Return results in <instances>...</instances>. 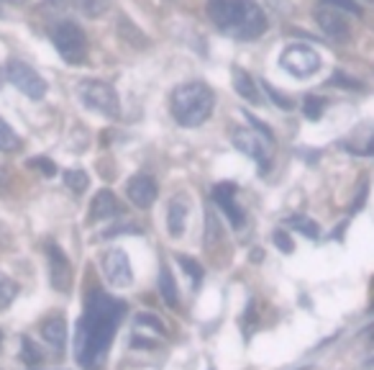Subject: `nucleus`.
Listing matches in <instances>:
<instances>
[{"label":"nucleus","instance_id":"32","mask_svg":"<svg viewBox=\"0 0 374 370\" xmlns=\"http://www.w3.org/2000/svg\"><path fill=\"white\" fill-rule=\"evenodd\" d=\"M83 3V11L88 15H100L108 11V0H80Z\"/></svg>","mask_w":374,"mask_h":370},{"label":"nucleus","instance_id":"43","mask_svg":"<svg viewBox=\"0 0 374 370\" xmlns=\"http://www.w3.org/2000/svg\"><path fill=\"white\" fill-rule=\"evenodd\" d=\"M369 365H374V357H372V360H369Z\"/></svg>","mask_w":374,"mask_h":370},{"label":"nucleus","instance_id":"27","mask_svg":"<svg viewBox=\"0 0 374 370\" xmlns=\"http://www.w3.org/2000/svg\"><path fill=\"white\" fill-rule=\"evenodd\" d=\"M21 345H23V350H21L23 363H26V365H39V363H41V352L34 348V342H31L29 337H23Z\"/></svg>","mask_w":374,"mask_h":370},{"label":"nucleus","instance_id":"16","mask_svg":"<svg viewBox=\"0 0 374 370\" xmlns=\"http://www.w3.org/2000/svg\"><path fill=\"white\" fill-rule=\"evenodd\" d=\"M231 75H233V88H236V93H239L241 98L249 100V103H262V93H259V88H256V83L251 80V75H249L247 70L233 67Z\"/></svg>","mask_w":374,"mask_h":370},{"label":"nucleus","instance_id":"33","mask_svg":"<svg viewBox=\"0 0 374 370\" xmlns=\"http://www.w3.org/2000/svg\"><path fill=\"white\" fill-rule=\"evenodd\" d=\"M29 165L36 167V170H41L46 178H54V175H57V167H54V162H52V159H46V157H34Z\"/></svg>","mask_w":374,"mask_h":370},{"label":"nucleus","instance_id":"35","mask_svg":"<svg viewBox=\"0 0 374 370\" xmlns=\"http://www.w3.org/2000/svg\"><path fill=\"white\" fill-rule=\"evenodd\" d=\"M241 326L247 329V332H251L256 326V303L254 301H249V306H247V314L241 317Z\"/></svg>","mask_w":374,"mask_h":370},{"label":"nucleus","instance_id":"44","mask_svg":"<svg viewBox=\"0 0 374 370\" xmlns=\"http://www.w3.org/2000/svg\"><path fill=\"white\" fill-rule=\"evenodd\" d=\"M367 3H374V0H367Z\"/></svg>","mask_w":374,"mask_h":370},{"label":"nucleus","instance_id":"23","mask_svg":"<svg viewBox=\"0 0 374 370\" xmlns=\"http://www.w3.org/2000/svg\"><path fill=\"white\" fill-rule=\"evenodd\" d=\"M15 293H18V286L8 278L6 272H0V309L11 306V301L15 298Z\"/></svg>","mask_w":374,"mask_h":370},{"label":"nucleus","instance_id":"19","mask_svg":"<svg viewBox=\"0 0 374 370\" xmlns=\"http://www.w3.org/2000/svg\"><path fill=\"white\" fill-rule=\"evenodd\" d=\"M287 224H290L292 229H298L300 234L307 237V239H318V237H321V229H318V224H315L313 219H307V216H290V219H287Z\"/></svg>","mask_w":374,"mask_h":370},{"label":"nucleus","instance_id":"31","mask_svg":"<svg viewBox=\"0 0 374 370\" xmlns=\"http://www.w3.org/2000/svg\"><path fill=\"white\" fill-rule=\"evenodd\" d=\"M272 242L277 244V249H279V252H284V255H290L292 249H295V244H292L290 234H287L284 229H277V232L272 234Z\"/></svg>","mask_w":374,"mask_h":370},{"label":"nucleus","instance_id":"25","mask_svg":"<svg viewBox=\"0 0 374 370\" xmlns=\"http://www.w3.org/2000/svg\"><path fill=\"white\" fill-rule=\"evenodd\" d=\"M118 31H120V37H123V39H134V44H136V46H146V37H144L141 31L136 29L134 23L128 21V18H120Z\"/></svg>","mask_w":374,"mask_h":370},{"label":"nucleus","instance_id":"36","mask_svg":"<svg viewBox=\"0 0 374 370\" xmlns=\"http://www.w3.org/2000/svg\"><path fill=\"white\" fill-rule=\"evenodd\" d=\"M367 193H369L367 183H361V185H359V196L354 198V204H352V213H356V211H361V209H364V201H367Z\"/></svg>","mask_w":374,"mask_h":370},{"label":"nucleus","instance_id":"4","mask_svg":"<svg viewBox=\"0 0 374 370\" xmlns=\"http://www.w3.org/2000/svg\"><path fill=\"white\" fill-rule=\"evenodd\" d=\"M52 41L67 65H83L88 57V39L75 21H60L52 29Z\"/></svg>","mask_w":374,"mask_h":370},{"label":"nucleus","instance_id":"24","mask_svg":"<svg viewBox=\"0 0 374 370\" xmlns=\"http://www.w3.org/2000/svg\"><path fill=\"white\" fill-rule=\"evenodd\" d=\"M177 263H180L182 270H185L187 275L193 278V286L195 288L200 286V280H202V267H200V265L195 263L193 257H185V255H177Z\"/></svg>","mask_w":374,"mask_h":370},{"label":"nucleus","instance_id":"34","mask_svg":"<svg viewBox=\"0 0 374 370\" xmlns=\"http://www.w3.org/2000/svg\"><path fill=\"white\" fill-rule=\"evenodd\" d=\"M136 326H151L154 332H165V324L157 317H151V314H139L136 317Z\"/></svg>","mask_w":374,"mask_h":370},{"label":"nucleus","instance_id":"11","mask_svg":"<svg viewBox=\"0 0 374 370\" xmlns=\"http://www.w3.org/2000/svg\"><path fill=\"white\" fill-rule=\"evenodd\" d=\"M157 193H159L157 180H154L151 175H134L126 185L128 201L134 206H139V209H149V206L157 201Z\"/></svg>","mask_w":374,"mask_h":370},{"label":"nucleus","instance_id":"20","mask_svg":"<svg viewBox=\"0 0 374 370\" xmlns=\"http://www.w3.org/2000/svg\"><path fill=\"white\" fill-rule=\"evenodd\" d=\"M64 185H67L72 193H85L88 185H90V178L85 170H67L64 173Z\"/></svg>","mask_w":374,"mask_h":370},{"label":"nucleus","instance_id":"6","mask_svg":"<svg viewBox=\"0 0 374 370\" xmlns=\"http://www.w3.org/2000/svg\"><path fill=\"white\" fill-rule=\"evenodd\" d=\"M272 142L270 136L259 134L256 128H236L233 131V147L239 152H244L247 157L259 162V173H267L272 165Z\"/></svg>","mask_w":374,"mask_h":370},{"label":"nucleus","instance_id":"12","mask_svg":"<svg viewBox=\"0 0 374 370\" xmlns=\"http://www.w3.org/2000/svg\"><path fill=\"white\" fill-rule=\"evenodd\" d=\"M233 196H236V185H233V183H218L216 188H213V201L223 209V213L228 216V221H231V227L241 229L244 221H247V216H244V211L239 209V204L233 201Z\"/></svg>","mask_w":374,"mask_h":370},{"label":"nucleus","instance_id":"30","mask_svg":"<svg viewBox=\"0 0 374 370\" xmlns=\"http://www.w3.org/2000/svg\"><path fill=\"white\" fill-rule=\"evenodd\" d=\"M218 237H221V227H218V219H216V213L208 211V229H205V244H213L218 242Z\"/></svg>","mask_w":374,"mask_h":370},{"label":"nucleus","instance_id":"18","mask_svg":"<svg viewBox=\"0 0 374 370\" xmlns=\"http://www.w3.org/2000/svg\"><path fill=\"white\" fill-rule=\"evenodd\" d=\"M159 296L169 309H177V303H180L177 301V283H174L169 267H162V272H159Z\"/></svg>","mask_w":374,"mask_h":370},{"label":"nucleus","instance_id":"3","mask_svg":"<svg viewBox=\"0 0 374 370\" xmlns=\"http://www.w3.org/2000/svg\"><path fill=\"white\" fill-rule=\"evenodd\" d=\"M213 103H216V95H213V91H210L205 83H200V80L180 85V88H174V93H172L174 121L187 128L200 126V124L208 121L210 114H213Z\"/></svg>","mask_w":374,"mask_h":370},{"label":"nucleus","instance_id":"21","mask_svg":"<svg viewBox=\"0 0 374 370\" xmlns=\"http://www.w3.org/2000/svg\"><path fill=\"white\" fill-rule=\"evenodd\" d=\"M21 147V139L15 136V131L0 119V152H15Z\"/></svg>","mask_w":374,"mask_h":370},{"label":"nucleus","instance_id":"39","mask_svg":"<svg viewBox=\"0 0 374 370\" xmlns=\"http://www.w3.org/2000/svg\"><path fill=\"white\" fill-rule=\"evenodd\" d=\"M369 329H372V334H369V342L374 345V326H369Z\"/></svg>","mask_w":374,"mask_h":370},{"label":"nucleus","instance_id":"40","mask_svg":"<svg viewBox=\"0 0 374 370\" xmlns=\"http://www.w3.org/2000/svg\"><path fill=\"white\" fill-rule=\"evenodd\" d=\"M0 88H3V72H0Z\"/></svg>","mask_w":374,"mask_h":370},{"label":"nucleus","instance_id":"41","mask_svg":"<svg viewBox=\"0 0 374 370\" xmlns=\"http://www.w3.org/2000/svg\"><path fill=\"white\" fill-rule=\"evenodd\" d=\"M8 3H21V0H8Z\"/></svg>","mask_w":374,"mask_h":370},{"label":"nucleus","instance_id":"37","mask_svg":"<svg viewBox=\"0 0 374 370\" xmlns=\"http://www.w3.org/2000/svg\"><path fill=\"white\" fill-rule=\"evenodd\" d=\"M46 6H49V8H60V11H64V8L72 6V0H46Z\"/></svg>","mask_w":374,"mask_h":370},{"label":"nucleus","instance_id":"42","mask_svg":"<svg viewBox=\"0 0 374 370\" xmlns=\"http://www.w3.org/2000/svg\"><path fill=\"white\" fill-rule=\"evenodd\" d=\"M0 345H3V332H0Z\"/></svg>","mask_w":374,"mask_h":370},{"label":"nucleus","instance_id":"9","mask_svg":"<svg viewBox=\"0 0 374 370\" xmlns=\"http://www.w3.org/2000/svg\"><path fill=\"white\" fill-rule=\"evenodd\" d=\"M315 21H318L323 34L333 39V41H338V44H344V41L352 39V23H349L344 11H338V8L321 3V6L315 8Z\"/></svg>","mask_w":374,"mask_h":370},{"label":"nucleus","instance_id":"28","mask_svg":"<svg viewBox=\"0 0 374 370\" xmlns=\"http://www.w3.org/2000/svg\"><path fill=\"white\" fill-rule=\"evenodd\" d=\"M328 83L331 85H338V88H346V91H361V88H364L359 80H354V77L344 75V72H333Z\"/></svg>","mask_w":374,"mask_h":370},{"label":"nucleus","instance_id":"13","mask_svg":"<svg viewBox=\"0 0 374 370\" xmlns=\"http://www.w3.org/2000/svg\"><path fill=\"white\" fill-rule=\"evenodd\" d=\"M46 255H49L52 286L57 288V291H69V288H72V267H69L67 255H64L57 244H49V247H46Z\"/></svg>","mask_w":374,"mask_h":370},{"label":"nucleus","instance_id":"2","mask_svg":"<svg viewBox=\"0 0 374 370\" xmlns=\"http://www.w3.org/2000/svg\"><path fill=\"white\" fill-rule=\"evenodd\" d=\"M208 15L226 37L251 41L267 31V15L254 0H208Z\"/></svg>","mask_w":374,"mask_h":370},{"label":"nucleus","instance_id":"5","mask_svg":"<svg viewBox=\"0 0 374 370\" xmlns=\"http://www.w3.org/2000/svg\"><path fill=\"white\" fill-rule=\"evenodd\" d=\"M77 93H80L83 103L90 111H97V114L108 116V119H118L120 114L118 95H116V91L108 83H103V80H83Z\"/></svg>","mask_w":374,"mask_h":370},{"label":"nucleus","instance_id":"7","mask_svg":"<svg viewBox=\"0 0 374 370\" xmlns=\"http://www.w3.org/2000/svg\"><path fill=\"white\" fill-rule=\"evenodd\" d=\"M6 75H8V83H13L18 91L23 93V95H29V98L39 100L46 95V83L44 77L39 75L36 70L31 67V65H26V62L21 60H8L6 65Z\"/></svg>","mask_w":374,"mask_h":370},{"label":"nucleus","instance_id":"38","mask_svg":"<svg viewBox=\"0 0 374 370\" xmlns=\"http://www.w3.org/2000/svg\"><path fill=\"white\" fill-rule=\"evenodd\" d=\"M367 154H372V157H374V139H372V144L367 147Z\"/></svg>","mask_w":374,"mask_h":370},{"label":"nucleus","instance_id":"22","mask_svg":"<svg viewBox=\"0 0 374 370\" xmlns=\"http://www.w3.org/2000/svg\"><path fill=\"white\" fill-rule=\"evenodd\" d=\"M323 111H326V100L318 98V95H307V98L303 100V114H305V119H310V121H318L323 116Z\"/></svg>","mask_w":374,"mask_h":370},{"label":"nucleus","instance_id":"1","mask_svg":"<svg viewBox=\"0 0 374 370\" xmlns=\"http://www.w3.org/2000/svg\"><path fill=\"white\" fill-rule=\"evenodd\" d=\"M123 314H126V303L118 298H113L103 291H92L88 296L85 314L77 319L75 334V360L83 368H92L105 355Z\"/></svg>","mask_w":374,"mask_h":370},{"label":"nucleus","instance_id":"8","mask_svg":"<svg viewBox=\"0 0 374 370\" xmlns=\"http://www.w3.org/2000/svg\"><path fill=\"white\" fill-rule=\"evenodd\" d=\"M279 62H282V67L295 77H310L321 70V54L305 44L287 46L282 52V57H279Z\"/></svg>","mask_w":374,"mask_h":370},{"label":"nucleus","instance_id":"26","mask_svg":"<svg viewBox=\"0 0 374 370\" xmlns=\"http://www.w3.org/2000/svg\"><path fill=\"white\" fill-rule=\"evenodd\" d=\"M262 88H264V93L270 95L272 103H275V106H277V108H282V111H292V108H295V103H292V100L287 98V95H282V93H279L277 88H272V85L267 83V80H264V83H262Z\"/></svg>","mask_w":374,"mask_h":370},{"label":"nucleus","instance_id":"14","mask_svg":"<svg viewBox=\"0 0 374 370\" xmlns=\"http://www.w3.org/2000/svg\"><path fill=\"white\" fill-rule=\"evenodd\" d=\"M187 211H190L187 198L185 196H174L172 204H169V211H167V227H169V234H172L174 239H177V237H182V232H185Z\"/></svg>","mask_w":374,"mask_h":370},{"label":"nucleus","instance_id":"15","mask_svg":"<svg viewBox=\"0 0 374 370\" xmlns=\"http://www.w3.org/2000/svg\"><path fill=\"white\" fill-rule=\"evenodd\" d=\"M120 211V204L116 201L111 190H100L95 198H92V206H90V219L92 221H105L116 216Z\"/></svg>","mask_w":374,"mask_h":370},{"label":"nucleus","instance_id":"17","mask_svg":"<svg viewBox=\"0 0 374 370\" xmlns=\"http://www.w3.org/2000/svg\"><path fill=\"white\" fill-rule=\"evenodd\" d=\"M41 337H44L49 345H54V348H62V345L67 342V322L62 317L46 319L44 324H41Z\"/></svg>","mask_w":374,"mask_h":370},{"label":"nucleus","instance_id":"29","mask_svg":"<svg viewBox=\"0 0 374 370\" xmlns=\"http://www.w3.org/2000/svg\"><path fill=\"white\" fill-rule=\"evenodd\" d=\"M321 3L338 8V11H344V13H349V15H361V6L354 3V0H321Z\"/></svg>","mask_w":374,"mask_h":370},{"label":"nucleus","instance_id":"10","mask_svg":"<svg viewBox=\"0 0 374 370\" xmlns=\"http://www.w3.org/2000/svg\"><path fill=\"white\" fill-rule=\"evenodd\" d=\"M103 272L108 283L116 288H126L134 283V272H131V263L123 249H108L103 255Z\"/></svg>","mask_w":374,"mask_h":370}]
</instances>
